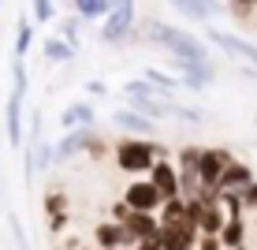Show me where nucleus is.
I'll return each mask as SVG.
<instances>
[{
    "instance_id": "1",
    "label": "nucleus",
    "mask_w": 257,
    "mask_h": 250,
    "mask_svg": "<svg viewBox=\"0 0 257 250\" xmlns=\"http://www.w3.org/2000/svg\"><path fill=\"white\" fill-rule=\"evenodd\" d=\"M142 34H146V41H153L157 49H164L172 60H194V64H209L205 41H198L194 34L179 30V26H168V23H161V19H146V23H142Z\"/></svg>"
},
{
    "instance_id": "2",
    "label": "nucleus",
    "mask_w": 257,
    "mask_h": 250,
    "mask_svg": "<svg viewBox=\"0 0 257 250\" xmlns=\"http://www.w3.org/2000/svg\"><path fill=\"white\" fill-rule=\"evenodd\" d=\"M157 160H164V149L149 138H119L116 142V164L131 176H149Z\"/></svg>"
},
{
    "instance_id": "3",
    "label": "nucleus",
    "mask_w": 257,
    "mask_h": 250,
    "mask_svg": "<svg viewBox=\"0 0 257 250\" xmlns=\"http://www.w3.org/2000/svg\"><path fill=\"white\" fill-rule=\"evenodd\" d=\"M135 30V0H112V12L101 26V41L104 45H123Z\"/></svg>"
},
{
    "instance_id": "4",
    "label": "nucleus",
    "mask_w": 257,
    "mask_h": 250,
    "mask_svg": "<svg viewBox=\"0 0 257 250\" xmlns=\"http://www.w3.org/2000/svg\"><path fill=\"white\" fill-rule=\"evenodd\" d=\"M205 38L212 41V45H220V49L227 52V56L242 60V67H257V45H253V41H246V38H235V34H227V30H216V26H209V30H205Z\"/></svg>"
},
{
    "instance_id": "5",
    "label": "nucleus",
    "mask_w": 257,
    "mask_h": 250,
    "mask_svg": "<svg viewBox=\"0 0 257 250\" xmlns=\"http://www.w3.org/2000/svg\"><path fill=\"white\" fill-rule=\"evenodd\" d=\"M123 202H127V209L131 213H157L164 205V198H161V191H157L149 180H135L123 191Z\"/></svg>"
},
{
    "instance_id": "6",
    "label": "nucleus",
    "mask_w": 257,
    "mask_h": 250,
    "mask_svg": "<svg viewBox=\"0 0 257 250\" xmlns=\"http://www.w3.org/2000/svg\"><path fill=\"white\" fill-rule=\"evenodd\" d=\"M97 131L93 127H78V131H64V138L52 146V164H67L75 153H86L90 149V142H93Z\"/></svg>"
},
{
    "instance_id": "7",
    "label": "nucleus",
    "mask_w": 257,
    "mask_h": 250,
    "mask_svg": "<svg viewBox=\"0 0 257 250\" xmlns=\"http://www.w3.org/2000/svg\"><path fill=\"white\" fill-rule=\"evenodd\" d=\"M149 183L161 191V198L164 202H172V198H183V187H179V172H175V164L172 160H157L153 164V172L146 176Z\"/></svg>"
},
{
    "instance_id": "8",
    "label": "nucleus",
    "mask_w": 257,
    "mask_h": 250,
    "mask_svg": "<svg viewBox=\"0 0 257 250\" xmlns=\"http://www.w3.org/2000/svg\"><path fill=\"white\" fill-rule=\"evenodd\" d=\"M112 127L127 131V138H149L157 131V123L146 120V116L135 112V109H116V112H112Z\"/></svg>"
},
{
    "instance_id": "9",
    "label": "nucleus",
    "mask_w": 257,
    "mask_h": 250,
    "mask_svg": "<svg viewBox=\"0 0 257 250\" xmlns=\"http://www.w3.org/2000/svg\"><path fill=\"white\" fill-rule=\"evenodd\" d=\"M172 64L179 71V82L190 86V90H205V86H212V78H216L212 64H194V60H172Z\"/></svg>"
},
{
    "instance_id": "10",
    "label": "nucleus",
    "mask_w": 257,
    "mask_h": 250,
    "mask_svg": "<svg viewBox=\"0 0 257 250\" xmlns=\"http://www.w3.org/2000/svg\"><path fill=\"white\" fill-rule=\"evenodd\" d=\"M168 4H172L183 19H194V23H209L212 15L224 12V4H220V0H168Z\"/></svg>"
},
{
    "instance_id": "11",
    "label": "nucleus",
    "mask_w": 257,
    "mask_h": 250,
    "mask_svg": "<svg viewBox=\"0 0 257 250\" xmlns=\"http://www.w3.org/2000/svg\"><path fill=\"white\" fill-rule=\"evenodd\" d=\"M250 183H253V172H250V164H242V160H231L216 191H220V194H238V191H246Z\"/></svg>"
},
{
    "instance_id": "12",
    "label": "nucleus",
    "mask_w": 257,
    "mask_h": 250,
    "mask_svg": "<svg viewBox=\"0 0 257 250\" xmlns=\"http://www.w3.org/2000/svg\"><path fill=\"white\" fill-rule=\"evenodd\" d=\"M93 123H97V116H93V105H90V101H75V105H67L64 116H60V127H64V131L93 127Z\"/></svg>"
},
{
    "instance_id": "13",
    "label": "nucleus",
    "mask_w": 257,
    "mask_h": 250,
    "mask_svg": "<svg viewBox=\"0 0 257 250\" xmlns=\"http://www.w3.org/2000/svg\"><path fill=\"white\" fill-rule=\"evenodd\" d=\"M227 209H224V202L220 198H212V202H205V213H201V235H220L224 231V224H227Z\"/></svg>"
},
{
    "instance_id": "14",
    "label": "nucleus",
    "mask_w": 257,
    "mask_h": 250,
    "mask_svg": "<svg viewBox=\"0 0 257 250\" xmlns=\"http://www.w3.org/2000/svg\"><path fill=\"white\" fill-rule=\"evenodd\" d=\"M127 228L135 231L138 239H153V235H161V217H157V213H131Z\"/></svg>"
},
{
    "instance_id": "15",
    "label": "nucleus",
    "mask_w": 257,
    "mask_h": 250,
    "mask_svg": "<svg viewBox=\"0 0 257 250\" xmlns=\"http://www.w3.org/2000/svg\"><path fill=\"white\" fill-rule=\"evenodd\" d=\"M142 78H146V82L153 86L157 94H164V97H175V90L183 86V82H179V75H164L161 67H146V71H142Z\"/></svg>"
},
{
    "instance_id": "16",
    "label": "nucleus",
    "mask_w": 257,
    "mask_h": 250,
    "mask_svg": "<svg viewBox=\"0 0 257 250\" xmlns=\"http://www.w3.org/2000/svg\"><path fill=\"white\" fill-rule=\"evenodd\" d=\"M41 52H45L49 64H67V60H75V52H78V49H71L64 38H56V34H52V38L41 41Z\"/></svg>"
},
{
    "instance_id": "17",
    "label": "nucleus",
    "mask_w": 257,
    "mask_h": 250,
    "mask_svg": "<svg viewBox=\"0 0 257 250\" xmlns=\"http://www.w3.org/2000/svg\"><path fill=\"white\" fill-rule=\"evenodd\" d=\"M112 12V0H75V15L82 23H93V19H108Z\"/></svg>"
},
{
    "instance_id": "18",
    "label": "nucleus",
    "mask_w": 257,
    "mask_h": 250,
    "mask_svg": "<svg viewBox=\"0 0 257 250\" xmlns=\"http://www.w3.org/2000/svg\"><path fill=\"white\" fill-rule=\"evenodd\" d=\"M30 45H34V19L19 15V23H15V60H26Z\"/></svg>"
},
{
    "instance_id": "19",
    "label": "nucleus",
    "mask_w": 257,
    "mask_h": 250,
    "mask_svg": "<svg viewBox=\"0 0 257 250\" xmlns=\"http://www.w3.org/2000/svg\"><path fill=\"white\" fill-rule=\"evenodd\" d=\"M123 97H127V105H135V101H157L164 94H157L146 78H131V82H123Z\"/></svg>"
},
{
    "instance_id": "20",
    "label": "nucleus",
    "mask_w": 257,
    "mask_h": 250,
    "mask_svg": "<svg viewBox=\"0 0 257 250\" xmlns=\"http://www.w3.org/2000/svg\"><path fill=\"white\" fill-rule=\"evenodd\" d=\"M56 38H64L71 49H78V38H82V19H78V15L56 19Z\"/></svg>"
},
{
    "instance_id": "21",
    "label": "nucleus",
    "mask_w": 257,
    "mask_h": 250,
    "mask_svg": "<svg viewBox=\"0 0 257 250\" xmlns=\"http://www.w3.org/2000/svg\"><path fill=\"white\" fill-rule=\"evenodd\" d=\"M242 235H246V224H242V217H235V220H227V224H224L220 243H224V250H238V246H242Z\"/></svg>"
},
{
    "instance_id": "22",
    "label": "nucleus",
    "mask_w": 257,
    "mask_h": 250,
    "mask_svg": "<svg viewBox=\"0 0 257 250\" xmlns=\"http://www.w3.org/2000/svg\"><path fill=\"white\" fill-rule=\"evenodd\" d=\"M30 19L34 23H52L56 19V4L52 0H30Z\"/></svg>"
},
{
    "instance_id": "23",
    "label": "nucleus",
    "mask_w": 257,
    "mask_h": 250,
    "mask_svg": "<svg viewBox=\"0 0 257 250\" xmlns=\"http://www.w3.org/2000/svg\"><path fill=\"white\" fill-rule=\"evenodd\" d=\"M64 194L56 191V187H52V194H45V209H49V217H56V213H64Z\"/></svg>"
},
{
    "instance_id": "24",
    "label": "nucleus",
    "mask_w": 257,
    "mask_h": 250,
    "mask_svg": "<svg viewBox=\"0 0 257 250\" xmlns=\"http://www.w3.org/2000/svg\"><path fill=\"white\" fill-rule=\"evenodd\" d=\"M238 198H242L246 209H253V213H257V180H253L250 187H246V191H238Z\"/></svg>"
},
{
    "instance_id": "25",
    "label": "nucleus",
    "mask_w": 257,
    "mask_h": 250,
    "mask_svg": "<svg viewBox=\"0 0 257 250\" xmlns=\"http://www.w3.org/2000/svg\"><path fill=\"white\" fill-rule=\"evenodd\" d=\"M8 224H12V235H15V243H19V250H26V235H23V224H19V217H8Z\"/></svg>"
},
{
    "instance_id": "26",
    "label": "nucleus",
    "mask_w": 257,
    "mask_h": 250,
    "mask_svg": "<svg viewBox=\"0 0 257 250\" xmlns=\"http://www.w3.org/2000/svg\"><path fill=\"white\" fill-rule=\"evenodd\" d=\"M198 250H224V243H220V235H201Z\"/></svg>"
},
{
    "instance_id": "27",
    "label": "nucleus",
    "mask_w": 257,
    "mask_h": 250,
    "mask_svg": "<svg viewBox=\"0 0 257 250\" xmlns=\"http://www.w3.org/2000/svg\"><path fill=\"white\" fill-rule=\"evenodd\" d=\"M127 217H131L127 202H116V205H112V220H116V224H127Z\"/></svg>"
},
{
    "instance_id": "28",
    "label": "nucleus",
    "mask_w": 257,
    "mask_h": 250,
    "mask_svg": "<svg viewBox=\"0 0 257 250\" xmlns=\"http://www.w3.org/2000/svg\"><path fill=\"white\" fill-rule=\"evenodd\" d=\"M67 228V213H56V217H49V231H64Z\"/></svg>"
},
{
    "instance_id": "29",
    "label": "nucleus",
    "mask_w": 257,
    "mask_h": 250,
    "mask_svg": "<svg viewBox=\"0 0 257 250\" xmlns=\"http://www.w3.org/2000/svg\"><path fill=\"white\" fill-rule=\"evenodd\" d=\"M135 250H161V235H153V239H138V246Z\"/></svg>"
},
{
    "instance_id": "30",
    "label": "nucleus",
    "mask_w": 257,
    "mask_h": 250,
    "mask_svg": "<svg viewBox=\"0 0 257 250\" xmlns=\"http://www.w3.org/2000/svg\"><path fill=\"white\" fill-rule=\"evenodd\" d=\"M257 0H231V8H238V15H246V8H253Z\"/></svg>"
},
{
    "instance_id": "31",
    "label": "nucleus",
    "mask_w": 257,
    "mask_h": 250,
    "mask_svg": "<svg viewBox=\"0 0 257 250\" xmlns=\"http://www.w3.org/2000/svg\"><path fill=\"white\" fill-rule=\"evenodd\" d=\"M86 90H90V94H97V97H101V94H108V86H104V82H90V86H86Z\"/></svg>"
},
{
    "instance_id": "32",
    "label": "nucleus",
    "mask_w": 257,
    "mask_h": 250,
    "mask_svg": "<svg viewBox=\"0 0 257 250\" xmlns=\"http://www.w3.org/2000/svg\"><path fill=\"white\" fill-rule=\"evenodd\" d=\"M238 250H246V246H238Z\"/></svg>"
},
{
    "instance_id": "33",
    "label": "nucleus",
    "mask_w": 257,
    "mask_h": 250,
    "mask_svg": "<svg viewBox=\"0 0 257 250\" xmlns=\"http://www.w3.org/2000/svg\"><path fill=\"white\" fill-rule=\"evenodd\" d=\"M253 123H257V116H253Z\"/></svg>"
},
{
    "instance_id": "34",
    "label": "nucleus",
    "mask_w": 257,
    "mask_h": 250,
    "mask_svg": "<svg viewBox=\"0 0 257 250\" xmlns=\"http://www.w3.org/2000/svg\"><path fill=\"white\" fill-rule=\"evenodd\" d=\"M194 250H198V246H194Z\"/></svg>"
}]
</instances>
